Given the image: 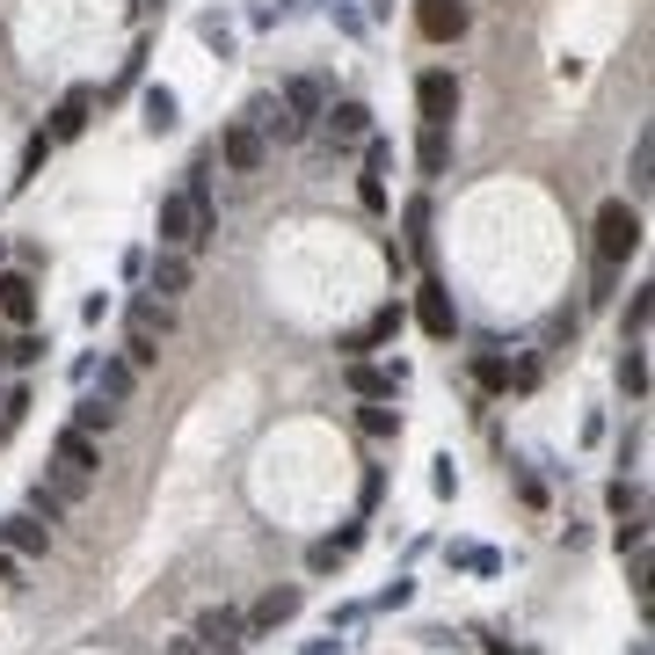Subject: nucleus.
<instances>
[{
	"mask_svg": "<svg viewBox=\"0 0 655 655\" xmlns=\"http://www.w3.org/2000/svg\"><path fill=\"white\" fill-rule=\"evenodd\" d=\"M211 233H219V219H211V190H205V160L190 168V183L183 190H168L160 197V248H205Z\"/></svg>",
	"mask_w": 655,
	"mask_h": 655,
	"instance_id": "f257e3e1",
	"label": "nucleus"
},
{
	"mask_svg": "<svg viewBox=\"0 0 655 655\" xmlns=\"http://www.w3.org/2000/svg\"><path fill=\"white\" fill-rule=\"evenodd\" d=\"M52 459H59V474H52V488L66 502H81L87 496V481H95V466H103V451H95V437H81V430H66L52 445Z\"/></svg>",
	"mask_w": 655,
	"mask_h": 655,
	"instance_id": "f03ea898",
	"label": "nucleus"
},
{
	"mask_svg": "<svg viewBox=\"0 0 655 655\" xmlns=\"http://www.w3.org/2000/svg\"><path fill=\"white\" fill-rule=\"evenodd\" d=\"M597 256H604V262H626V256H641V205L612 197V205L597 211Z\"/></svg>",
	"mask_w": 655,
	"mask_h": 655,
	"instance_id": "7ed1b4c3",
	"label": "nucleus"
},
{
	"mask_svg": "<svg viewBox=\"0 0 655 655\" xmlns=\"http://www.w3.org/2000/svg\"><path fill=\"white\" fill-rule=\"evenodd\" d=\"M197 641H205L211 655H241L248 648V620L233 604H205V612H197Z\"/></svg>",
	"mask_w": 655,
	"mask_h": 655,
	"instance_id": "20e7f679",
	"label": "nucleus"
},
{
	"mask_svg": "<svg viewBox=\"0 0 655 655\" xmlns=\"http://www.w3.org/2000/svg\"><path fill=\"white\" fill-rule=\"evenodd\" d=\"M415 321H423V335H437V343H451V335H459V313H451V292L437 284V277H423V284H415Z\"/></svg>",
	"mask_w": 655,
	"mask_h": 655,
	"instance_id": "39448f33",
	"label": "nucleus"
},
{
	"mask_svg": "<svg viewBox=\"0 0 655 655\" xmlns=\"http://www.w3.org/2000/svg\"><path fill=\"white\" fill-rule=\"evenodd\" d=\"M466 22H474V8H466V0H415V30L430 37V44L466 37Z\"/></svg>",
	"mask_w": 655,
	"mask_h": 655,
	"instance_id": "423d86ee",
	"label": "nucleus"
},
{
	"mask_svg": "<svg viewBox=\"0 0 655 655\" xmlns=\"http://www.w3.org/2000/svg\"><path fill=\"white\" fill-rule=\"evenodd\" d=\"M219 160L233 175H256L262 160H270V138L256 132V124H226V138H219Z\"/></svg>",
	"mask_w": 655,
	"mask_h": 655,
	"instance_id": "0eeeda50",
	"label": "nucleus"
},
{
	"mask_svg": "<svg viewBox=\"0 0 655 655\" xmlns=\"http://www.w3.org/2000/svg\"><path fill=\"white\" fill-rule=\"evenodd\" d=\"M415 110H423V124H445V132H451V110H459V81H451V73H423V81H415Z\"/></svg>",
	"mask_w": 655,
	"mask_h": 655,
	"instance_id": "6e6552de",
	"label": "nucleus"
},
{
	"mask_svg": "<svg viewBox=\"0 0 655 655\" xmlns=\"http://www.w3.org/2000/svg\"><path fill=\"white\" fill-rule=\"evenodd\" d=\"M241 124H256L262 138H277V146H292V138H306V117H292V110H284V103H270V95H256Z\"/></svg>",
	"mask_w": 655,
	"mask_h": 655,
	"instance_id": "1a4fd4ad",
	"label": "nucleus"
},
{
	"mask_svg": "<svg viewBox=\"0 0 655 655\" xmlns=\"http://www.w3.org/2000/svg\"><path fill=\"white\" fill-rule=\"evenodd\" d=\"M87 110H95V87H66V95H59V110H52V146H66V138H81L87 132Z\"/></svg>",
	"mask_w": 655,
	"mask_h": 655,
	"instance_id": "9d476101",
	"label": "nucleus"
},
{
	"mask_svg": "<svg viewBox=\"0 0 655 655\" xmlns=\"http://www.w3.org/2000/svg\"><path fill=\"white\" fill-rule=\"evenodd\" d=\"M0 313H8L15 328L37 321V277L30 270H8V277H0Z\"/></svg>",
	"mask_w": 655,
	"mask_h": 655,
	"instance_id": "9b49d317",
	"label": "nucleus"
},
{
	"mask_svg": "<svg viewBox=\"0 0 655 655\" xmlns=\"http://www.w3.org/2000/svg\"><path fill=\"white\" fill-rule=\"evenodd\" d=\"M321 117H328V138H335V146H357V138H372V110H364V103H328Z\"/></svg>",
	"mask_w": 655,
	"mask_h": 655,
	"instance_id": "f8f14e48",
	"label": "nucleus"
},
{
	"mask_svg": "<svg viewBox=\"0 0 655 655\" xmlns=\"http://www.w3.org/2000/svg\"><path fill=\"white\" fill-rule=\"evenodd\" d=\"M146 277H154L160 299H183L190 292V256H183V248H160V262H146Z\"/></svg>",
	"mask_w": 655,
	"mask_h": 655,
	"instance_id": "ddd939ff",
	"label": "nucleus"
},
{
	"mask_svg": "<svg viewBox=\"0 0 655 655\" xmlns=\"http://www.w3.org/2000/svg\"><path fill=\"white\" fill-rule=\"evenodd\" d=\"M284 620H299V590H292V583H284V590H270V597H262L256 612H248V634H277Z\"/></svg>",
	"mask_w": 655,
	"mask_h": 655,
	"instance_id": "4468645a",
	"label": "nucleus"
},
{
	"mask_svg": "<svg viewBox=\"0 0 655 655\" xmlns=\"http://www.w3.org/2000/svg\"><path fill=\"white\" fill-rule=\"evenodd\" d=\"M277 103H284V110H292V117H321V110H328V87L321 81H313V73H299V81H284V95H277Z\"/></svg>",
	"mask_w": 655,
	"mask_h": 655,
	"instance_id": "2eb2a0df",
	"label": "nucleus"
},
{
	"mask_svg": "<svg viewBox=\"0 0 655 655\" xmlns=\"http://www.w3.org/2000/svg\"><path fill=\"white\" fill-rule=\"evenodd\" d=\"M357 547H364V532H357V524H350V532H335V539H321V547H306V569H313V575L343 569V561H350V553H357Z\"/></svg>",
	"mask_w": 655,
	"mask_h": 655,
	"instance_id": "dca6fc26",
	"label": "nucleus"
},
{
	"mask_svg": "<svg viewBox=\"0 0 655 655\" xmlns=\"http://www.w3.org/2000/svg\"><path fill=\"white\" fill-rule=\"evenodd\" d=\"M401 380H408L401 364H394V372H380V364H357V357H350V394H364V401H386Z\"/></svg>",
	"mask_w": 655,
	"mask_h": 655,
	"instance_id": "f3484780",
	"label": "nucleus"
},
{
	"mask_svg": "<svg viewBox=\"0 0 655 655\" xmlns=\"http://www.w3.org/2000/svg\"><path fill=\"white\" fill-rule=\"evenodd\" d=\"M175 328V299H138L132 306V335H146V343H160Z\"/></svg>",
	"mask_w": 655,
	"mask_h": 655,
	"instance_id": "a211bd4d",
	"label": "nucleus"
},
{
	"mask_svg": "<svg viewBox=\"0 0 655 655\" xmlns=\"http://www.w3.org/2000/svg\"><path fill=\"white\" fill-rule=\"evenodd\" d=\"M415 160H423V175H430V183L451 168V132H445V124H423V146H415Z\"/></svg>",
	"mask_w": 655,
	"mask_h": 655,
	"instance_id": "6ab92c4d",
	"label": "nucleus"
},
{
	"mask_svg": "<svg viewBox=\"0 0 655 655\" xmlns=\"http://www.w3.org/2000/svg\"><path fill=\"white\" fill-rule=\"evenodd\" d=\"M132 386H138V372L124 357H110L103 364V386H95V401H110V408H124V401H132Z\"/></svg>",
	"mask_w": 655,
	"mask_h": 655,
	"instance_id": "aec40b11",
	"label": "nucleus"
},
{
	"mask_svg": "<svg viewBox=\"0 0 655 655\" xmlns=\"http://www.w3.org/2000/svg\"><path fill=\"white\" fill-rule=\"evenodd\" d=\"M0 539H8V553H44V547H52V532H44L37 518H8V524H0Z\"/></svg>",
	"mask_w": 655,
	"mask_h": 655,
	"instance_id": "412c9836",
	"label": "nucleus"
},
{
	"mask_svg": "<svg viewBox=\"0 0 655 655\" xmlns=\"http://www.w3.org/2000/svg\"><path fill=\"white\" fill-rule=\"evenodd\" d=\"M138 110H146V124H154V132H175V117H183L175 87H146V95H138Z\"/></svg>",
	"mask_w": 655,
	"mask_h": 655,
	"instance_id": "4be33fe9",
	"label": "nucleus"
},
{
	"mask_svg": "<svg viewBox=\"0 0 655 655\" xmlns=\"http://www.w3.org/2000/svg\"><path fill=\"white\" fill-rule=\"evenodd\" d=\"M394 328H401V306H386V313H372V321H364V328H357V335H350L343 350H350V357H357V350H380L386 335H394Z\"/></svg>",
	"mask_w": 655,
	"mask_h": 655,
	"instance_id": "5701e85b",
	"label": "nucleus"
},
{
	"mask_svg": "<svg viewBox=\"0 0 655 655\" xmlns=\"http://www.w3.org/2000/svg\"><path fill=\"white\" fill-rule=\"evenodd\" d=\"M620 386H626V401H648V350H641V343H626V357H620Z\"/></svg>",
	"mask_w": 655,
	"mask_h": 655,
	"instance_id": "b1692460",
	"label": "nucleus"
},
{
	"mask_svg": "<svg viewBox=\"0 0 655 655\" xmlns=\"http://www.w3.org/2000/svg\"><path fill=\"white\" fill-rule=\"evenodd\" d=\"M604 510H612L620 524H634L641 510H648V502H641V481H612V488H604Z\"/></svg>",
	"mask_w": 655,
	"mask_h": 655,
	"instance_id": "393cba45",
	"label": "nucleus"
},
{
	"mask_svg": "<svg viewBox=\"0 0 655 655\" xmlns=\"http://www.w3.org/2000/svg\"><path fill=\"white\" fill-rule=\"evenodd\" d=\"M110 423H117V408H110V401H95V394H87V401H81V408H73V430H81V437H95V430H110Z\"/></svg>",
	"mask_w": 655,
	"mask_h": 655,
	"instance_id": "a878e982",
	"label": "nucleus"
},
{
	"mask_svg": "<svg viewBox=\"0 0 655 655\" xmlns=\"http://www.w3.org/2000/svg\"><path fill=\"white\" fill-rule=\"evenodd\" d=\"M648 313H655V292L626 299V343H648Z\"/></svg>",
	"mask_w": 655,
	"mask_h": 655,
	"instance_id": "bb28decb",
	"label": "nucleus"
},
{
	"mask_svg": "<svg viewBox=\"0 0 655 655\" xmlns=\"http://www.w3.org/2000/svg\"><path fill=\"white\" fill-rule=\"evenodd\" d=\"M626 183H634V197L655 190V138H641V146H634V175H626Z\"/></svg>",
	"mask_w": 655,
	"mask_h": 655,
	"instance_id": "cd10ccee",
	"label": "nucleus"
},
{
	"mask_svg": "<svg viewBox=\"0 0 655 655\" xmlns=\"http://www.w3.org/2000/svg\"><path fill=\"white\" fill-rule=\"evenodd\" d=\"M0 357H8V364H15V372H22V364H37V357H44V343H37L30 328H15V335H8V350H0Z\"/></svg>",
	"mask_w": 655,
	"mask_h": 655,
	"instance_id": "c85d7f7f",
	"label": "nucleus"
},
{
	"mask_svg": "<svg viewBox=\"0 0 655 655\" xmlns=\"http://www.w3.org/2000/svg\"><path fill=\"white\" fill-rule=\"evenodd\" d=\"M408 248H415V256H430V205H423V197L408 205Z\"/></svg>",
	"mask_w": 655,
	"mask_h": 655,
	"instance_id": "c756f323",
	"label": "nucleus"
},
{
	"mask_svg": "<svg viewBox=\"0 0 655 655\" xmlns=\"http://www.w3.org/2000/svg\"><path fill=\"white\" fill-rule=\"evenodd\" d=\"M357 423H364V437H401V415H394V408H380V401H372Z\"/></svg>",
	"mask_w": 655,
	"mask_h": 655,
	"instance_id": "7c9ffc66",
	"label": "nucleus"
},
{
	"mask_svg": "<svg viewBox=\"0 0 655 655\" xmlns=\"http://www.w3.org/2000/svg\"><path fill=\"white\" fill-rule=\"evenodd\" d=\"M124 364H132V372H154V364H160V343L132 335V343H124Z\"/></svg>",
	"mask_w": 655,
	"mask_h": 655,
	"instance_id": "2f4dec72",
	"label": "nucleus"
},
{
	"mask_svg": "<svg viewBox=\"0 0 655 655\" xmlns=\"http://www.w3.org/2000/svg\"><path fill=\"white\" fill-rule=\"evenodd\" d=\"M474 380H481L488 394H502V386H510V364H502V357H481V364H474Z\"/></svg>",
	"mask_w": 655,
	"mask_h": 655,
	"instance_id": "473e14b6",
	"label": "nucleus"
},
{
	"mask_svg": "<svg viewBox=\"0 0 655 655\" xmlns=\"http://www.w3.org/2000/svg\"><path fill=\"white\" fill-rule=\"evenodd\" d=\"M394 168V146L386 138H364V175H386Z\"/></svg>",
	"mask_w": 655,
	"mask_h": 655,
	"instance_id": "72a5a7b5",
	"label": "nucleus"
},
{
	"mask_svg": "<svg viewBox=\"0 0 655 655\" xmlns=\"http://www.w3.org/2000/svg\"><path fill=\"white\" fill-rule=\"evenodd\" d=\"M357 197H364V211H386V183H380V175H364Z\"/></svg>",
	"mask_w": 655,
	"mask_h": 655,
	"instance_id": "f704fd0d",
	"label": "nucleus"
},
{
	"mask_svg": "<svg viewBox=\"0 0 655 655\" xmlns=\"http://www.w3.org/2000/svg\"><path fill=\"white\" fill-rule=\"evenodd\" d=\"M430 488H437V496H459V466H451V459H437V474H430Z\"/></svg>",
	"mask_w": 655,
	"mask_h": 655,
	"instance_id": "c9c22d12",
	"label": "nucleus"
},
{
	"mask_svg": "<svg viewBox=\"0 0 655 655\" xmlns=\"http://www.w3.org/2000/svg\"><path fill=\"white\" fill-rule=\"evenodd\" d=\"M197 37H205V44H219V52H226V44H233V30H226L219 15H205V22H197Z\"/></svg>",
	"mask_w": 655,
	"mask_h": 655,
	"instance_id": "e433bc0d",
	"label": "nucleus"
},
{
	"mask_svg": "<svg viewBox=\"0 0 655 655\" xmlns=\"http://www.w3.org/2000/svg\"><path fill=\"white\" fill-rule=\"evenodd\" d=\"M408 597H415V583H386V590H380V604H386V612H401Z\"/></svg>",
	"mask_w": 655,
	"mask_h": 655,
	"instance_id": "4c0bfd02",
	"label": "nucleus"
},
{
	"mask_svg": "<svg viewBox=\"0 0 655 655\" xmlns=\"http://www.w3.org/2000/svg\"><path fill=\"white\" fill-rule=\"evenodd\" d=\"M168 655H211V648H205V641L190 634V641H168Z\"/></svg>",
	"mask_w": 655,
	"mask_h": 655,
	"instance_id": "58836bf2",
	"label": "nucleus"
},
{
	"mask_svg": "<svg viewBox=\"0 0 655 655\" xmlns=\"http://www.w3.org/2000/svg\"><path fill=\"white\" fill-rule=\"evenodd\" d=\"M8 575H15V553H0V583H8Z\"/></svg>",
	"mask_w": 655,
	"mask_h": 655,
	"instance_id": "ea45409f",
	"label": "nucleus"
}]
</instances>
